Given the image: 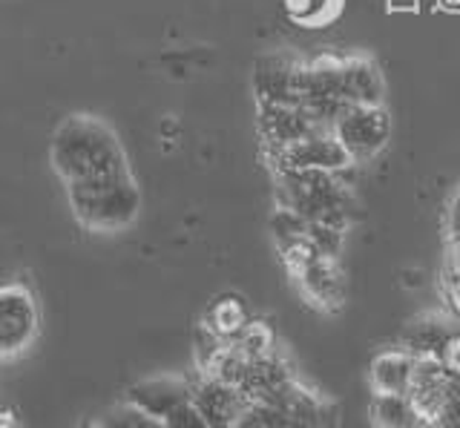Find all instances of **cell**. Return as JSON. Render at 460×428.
I'll return each instance as SVG.
<instances>
[{
  "label": "cell",
  "mask_w": 460,
  "mask_h": 428,
  "mask_svg": "<svg viewBox=\"0 0 460 428\" xmlns=\"http://www.w3.org/2000/svg\"><path fill=\"white\" fill-rule=\"evenodd\" d=\"M49 162L64 184L129 173L121 138L95 116H69L58 124L49 144Z\"/></svg>",
  "instance_id": "obj_1"
},
{
  "label": "cell",
  "mask_w": 460,
  "mask_h": 428,
  "mask_svg": "<svg viewBox=\"0 0 460 428\" xmlns=\"http://www.w3.org/2000/svg\"><path fill=\"white\" fill-rule=\"evenodd\" d=\"M279 205L299 213L305 222L349 231L354 222V196L328 170H288L279 167Z\"/></svg>",
  "instance_id": "obj_2"
},
{
  "label": "cell",
  "mask_w": 460,
  "mask_h": 428,
  "mask_svg": "<svg viewBox=\"0 0 460 428\" xmlns=\"http://www.w3.org/2000/svg\"><path fill=\"white\" fill-rule=\"evenodd\" d=\"M66 196L78 222L95 233L124 231L141 213V193L133 173L66 184Z\"/></svg>",
  "instance_id": "obj_3"
},
{
  "label": "cell",
  "mask_w": 460,
  "mask_h": 428,
  "mask_svg": "<svg viewBox=\"0 0 460 428\" xmlns=\"http://www.w3.org/2000/svg\"><path fill=\"white\" fill-rule=\"evenodd\" d=\"M334 408L294 380L277 394L248 403L236 428H334Z\"/></svg>",
  "instance_id": "obj_4"
},
{
  "label": "cell",
  "mask_w": 460,
  "mask_h": 428,
  "mask_svg": "<svg viewBox=\"0 0 460 428\" xmlns=\"http://www.w3.org/2000/svg\"><path fill=\"white\" fill-rule=\"evenodd\" d=\"M40 331V310L35 293L23 282H12L0 288V362L18 360L32 348Z\"/></svg>",
  "instance_id": "obj_5"
},
{
  "label": "cell",
  "mask_w": 460,
  "mask_h": 428,
  "mask_svg": "<svg viewBox=\"0 0 460 428\" xmlns=\"http://www.w3.org/2000/svg\"><path fill=\"white\" fill-rule=\"evenodd\" d=\"M331 130L340 138L345 153L351 155V162H368L388 144L392 118H388L383 104H374V107L349 104L340 112V118L334 121Z\"/></svg>",
  "instance_id": "obj_6"
},
{
  "label": "cell",
  "mask_w": 460,
  "mask_h": 428,
  "mask_svg": "<svg viewBox=\"0 0 460 428\" xmlns=\"http://www.w3.org/2000/svg\"><path fill=\"white\" fill-rule=\"evenodd\" d=\"M299 104L305 107L320 127H334L340 112L349 107L342 95V61L320 58L305 64L299 87Z\"/></svg>",
  "instance_id": "obj_7"
},
{
  "label": "cell",
  "mask_w": 460,
  "mask_h": 428,
  "mask_svg": "<svg viewBox=\"0 0 460 428\" xmlns=\"http://www.w3.org/2000/svg\"><path fill=\"white\" fill-rule=\"evenodd\" d=\"M305 64L288 52H270L256 61L253 92L259 104H299Z\"/></svg>",
  "instance_id": "obj_8"
},
{
  "label": "cell",
  "mask_w": 460,
  "mask_h": 428,
  "mask_svg": "<svg viewBox=\"0 0 460 428\" xmlns=\"http://www.w3.org/2000/svg\"><path fill=\"white\" fill-rule=\"evenodd\" d=\"M273 159L288 170H328V173H342L351 164V155L345 153L331 127H320V130L308 133L294 147L277 153Z\"/></svg>",
  "instance_id": "obj_9"
},
{
  "label": "cell",
  "mask_w": 460,
  "mask_h": 428,
  "mask_svg": "<svg viewBox=\"0 0 460 428\" xmlns=\"http://www.w3.org/2000/svg\"><path fill=\"white\" fill-rule=\"evenodd\" d=\"M193 389V406L205 417L210 428H236L244 408H248V397H244L236 385L222 382L210 374H201Z\"/></svg>",
  "instance_id": "obj_10"
},
{
  "label": "cell",
  "mask_w": 460,
  "mask_h": 428,
  "mask_svg": "<svg viewBox=\"0 0 460 428\" xmlns=\"http://www.w3.org/2000/svg\"><path fill=\"white\" fill-rule=\"evenodd\" d=\"M314 130H320V124L302 104H259V133L273 155L294 147Z\"/></svg>",
  "instance_id": "obj_11"
},
{
  "label": "cell",
  "mask_w": 460,
  "mask_h": 428,
  "mask_svg": "<svg viewBox=\"0 0 460 428\" xmlns=\"http://www.w3.org/2000/svg\"><path fill=\"white\" fill-rule=\"evenodd\" d=\"M190 399H193V389H190V382L181 377H150V380L133 382L127 389L129 406L147 411L150 417L162 420V423L179 406L190 403Z\"/></svg>",
  "instance_id": "obj_12"
},
{
  "label": "cell",
  "mask_w": 460,
  "mask_h": 428,
  "mask_svg": "<svg viewBox=\"0 0 460 428\" xmlns=\"http://www.w3.org/2000/svg\"><path fill=\"white\" fill-rule=\"evenodd\" d=\"M414 360H417V356H414ZM452 380L455 377H449V371L443 368L440 360H417V365H414V380H411V389H409V399H411V406L417 408V414H420L429 428H431V423L438 420L446 397H449Z\"/></svg>",
  "instance_id": "obj_13"
},
{
  "label": "cell",
  "mask_w": 460,
  "mask_h": 428,
  "mask_svg": "<svg viewBox=\"0 0 460 428\" xmlns=\"http://www.w3.org/2000/svg\"><path fill=\"white\" fill-rule=\"evenodd\" d=\"M294 371L288 365L285 356L273 348L270 354L259 356V360L251 362L248 374H244L239 391L248 397V403H259V399H268L270 394H277L279 389H285L288 382H294Z\"/></svg>",
  "instance_id": "obj_14"
},
{
  "label": "cell",
  "mask_w": 460,
  "mask_h": 428,
  "mask_svg": "<svg viewBox=\"0 0 460 428\" xmlns=\"http://www.w3.org/2000/svg\"><path fill=\"white\" fill-rule=\"evenodd\" d=\"M414 365L417 360L402 348L380 351L371 360V371H368L374 394H409L414 380Z\"/></svg>",
  "instance_id": "obj_15"
},
{
  "label": "cell",
  "mask_w": 460,
  "mask_h": 428,
  "mask_svg": "<svg viewBox=\"0 0 460 428\" xmlns=\"http://www.w3.org/2000/svg\"><path fill=\"white\" fill-rule=\"evenodd\" d=\"M302 284V293H305L314 305H320L323 310H337L345 299V284L340 276V267L337 259H316L311 267H305L302 274L296 276Z\"/></svg>",
  "instance_id": "obj_16"
},
{
  "label": "cell",
  "mask_w": 460,
  "mask_h": 428,
  "mask_svg": "<svg viewBox=\"0 0 460 428\" xmlns=\"http://www.w3.org/2000/svg\"><path fill=\"white\" fill-rule=\"evenodd\" d=\"M342 95L345 104H383L380 69L366 58H342Z\"/></svg>",
  "instance_id": "obj_17"
},
{
  "label": "cell",
  "mask_w": 460,
  "mask_h": 428,
  "mask_svg": "<svg viewBox=\"0 0 460 428\" xmlns=\"http://www.w3.org/2000/svg\"><path fill=\"white\" fill-rule=\"evenodd\" d=\"M455 334V328L446 322L426 317V319H414L406 331H402V351H409L417 360H440V354L446 348V342Z\"/></svg>",
  "instance_id": "obj_18"
},
{
  "label": "cell",
  "mask_w": 460,
  "mask_h": 428,
  "mask_svg": "<svg viewBox=\"0 0 460 428\" xmlns=\"http://www.w3.org/2000/svg\"><path fill=\"white\" fill-rule=\"evenodd\" d=\"M368 414L374 428H429L409 394H374Z\"/></svg>",
  "instance_id": "obj_19"
},
{
  "label": "cell",
  "mask_w": 460,
  "mask_h": 428,
  "mask_svg": "<svg viewBox=\"0 0 460 428\" xmlns=\"http://www.w3.org/2000/svg\"><path fill=\"white\" fill-rule=\"evenodd\" d=\"M205 328H210V331L216 336H222L225 342H234L244 328L251 325V313L248 308H244V302L239 296H222L216 299V302L210 305L205 322H201Z\"/></svg>",
  "instance_id": "obj_20"
},
{
  "label": "cell",
  "mask_w": 460,
  "mask_h": 428,
  "mask_svg": "<svg viewBox=\"0 0 460 428\" xmlns=\"http://www.w3.org/2000/svg\"><path fill=\"white\" fill-rule=\"evenodd\" d=\"M234 345L244 356H251V360H259V356H265V354H270L273 348H277V336H273V328L270 325L251 319V325L244 328V331L234 339Z\"/></svg>",
  "instance_id": "obj_21"
},
{
  "label": "cell",
  "mask_w": 460,
  "mask_h": 428,
  "mask_svg": "<svg viewBox=\"0 0 460 428\" xmlns=\"http://www.w3.org/2000/svg\"><path fill=\"white\" fill-rule=\"evenodd\" d=\"M95 428H164V423L150 417L147 411H141L136 406L124 403V406L110 408L104 417L95 423Z\"/></svg>",
  "instance_id": "obj_22"
},
{
  "label": "cell",
  "mask_w": 460,
  "mask_h": 428,
  "mask_svg": "<svg viewBox=\"0 0 460 428\" xmlns=\"http://www.w3.org/2000/svg\"><path fill=\"white\" fill-rule=\"evenodd\" d=\"M431 428H460V380H452V389Z\"/></svg>",
  "instance_id": "obj_23"
},
{
  "label": "cell",
  "mask_w": 460,
  "mask_h": 428,
  "mask_svg": "<svg viewBox=\"0 0 460 428\" xmlns=\"http://www.w3.org/2000/svg\"><path fill=\"white\" fill-rule=\"evenodd\" d=\"M164 428H210V425L205 423V417H201L199 408L193 406V399H190V403L179 406L176 411L170 414V417L164 420Z\"/></svg>",
  "instance_id": "obj_24"
},
{
  "label": "cell",
  "mask_w": 460,
  "mask_h": 428,
  "mask_svg": "<svg viewBox=\"0 0 460 428\" xmlns=\"http://www.w3.org/2000/svg\"><path fill=\"white\" fill-rule=\"evenodd\" d=\"M440 362L446 371H449V377L460 380V331H455L449 336V342H446V348L440 354Z\"/></svg>",
  "instance_id": "obj_25"
},
{
  "label": "cell",
  "mask_w": 460,
  "mask_h": 428,
  "mask_svg": "<svg viewBox=\"0 0 460 428\" xmlns=\"http://www.w3.org/2000/svg\"><path fill=\"white\" fill-rule=\"evenodd\" d=\"M446 293H449V305L460 313V270L452 267L449 279H446Z\"/></svg>",
  "instance_id": "obj_26"
},
{
  "label": "cell",
  "mask_w": 460,
  "mask_h": 428,
  "mask_svg": "<svg viewBox=\"0 0 460 428\" xmlns=\"http://www.w3.org/2000/svg\"><path fill=\"white\" fill-rule=\"evenodd\" d=\"M455 253H452V267H457L460 270V241H455Z\"/></svg>",
  "instance_id": "obj_27"
},
{
  "label": "cell",
  "mask_w": 460,
  "mask_h": 428,
  "mask_svg": "<svg viewBox=\"0 0 460 428\" xmlns=\"http://www.w3.org/2000/svg\"><path fill=\"white\" fill-rule=\"evenodd\" d=\"M9 420H12V414L6 408H0V425H6Z\"/></svg>",
  "instance_id": "obj_28"
},
{
  "label": "cell",
  "mask_w": 460,
  "mask_h": 428,
  "mask_svg": "<svg viewBox=\"0 0 460 428\" xmlns=\"http://www.w3.org/2000/svg\"><path fill=\"white\" fill-rule=\"evenodd\" d=\"M0 428H18V420H14V417H12V420H9L6 425H0Z\"/></svg>",
  "instance_id": "obj_29"
},
{
  "label": "cell",
  "mask_w": 460,
  "mask_h": 428,
  "mask_svg": "<svg viewBox=\"0 0 460 428\" xmlns=\"http://www.w3.org/2000/svg\"><path fill=\"white\" fill-rule=\"evenodd\" d=\"M75 428H95V425H90V423H81V425H75Z\"/></svg>",
  "instance_id": "obj_30"
}]
</instances>
